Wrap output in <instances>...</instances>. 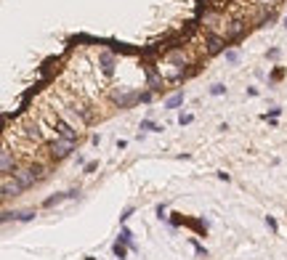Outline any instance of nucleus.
Returning <instances> with one entry per match:
<instances>
[{
	"label": "nucleus",
	"instance_id": "nucleus-1",
	"mask_svg": "<svg viewBox=\"0 0 287 260\" xmlns=\"http://www.w3.org/2000/svg\"><path fill=\"white\" fill-rule=\"evenodd\" d=\"M43 173H46V170H43V165H24V167H16L14 178L19 180L24 189H32V186L43 178Z\"/></svg>",
	"mask_w": 287,
	"mask_h": 260
},
{
	"label": "nucleus",
	"instance_id": "nucleus-2",
	"mask_svg": "<svg viewBox=\"0 0 287 260\" xmlns=\"http://www.w3.org/2000/svg\"><path fill=\"white\" fill-rule=\"evenodd\" d=\"M75 146H77V141L75 138H64V135H56L53 141H51V157L53 160H64V157H69L72 151H75Z\"/></svg>",
	"mask_w": 287,
	"mask_h": 260
},
{
	"label": "nucleus",
	"instance_id": "nucleus-3",
	"mask_svg": "<svg viewBox=\"0 0 287 260\" xmlns=\"http://www.w3.org/2000/svg\"><path fill=\"white\" fill-rule=\"evenodd\" d=\"M16 167H19V160H16V154L11 151V146L5 144L3 151H0V173H3V175H14Z\"/></svg>",
	"mask_w": 287,
	"mask_h": 260
},
{
	"label": "nucleus",
	"instance_id": "nucleus-4",
	"mask_svg": "<svg viewBox=\"0 0 287 260\" xmlns=\"http://www.w3.org/2000/svg\"><path fill=\"white\" fill-rule=\"evenodd\" d=\"M24 191V186L14 178V175H3V199H11V196H19Z\"/></svg>",
	"mask_w": 287,
	"mask_h": 260
},
{
	"label": "nucleus",
	"instance_id": "nucleus-5",
	"mask_svg": "<svg viewBox=\"0 0 287 260\" xmlns=\"http://www.w3.org/2000/svg\"><path fill=\"white\" fill-rule=\"evenodd\" d=\"M112 98H115L120 106H128L131 101H136L138 96L133 93V90H128V88H115V90H112Z\"/></svg>",
	"mask_w": 287,
	"mask_h": 260
},
{
	"label": "nucleus",
	"instance_id": "nucleus-6",
	"mask_svg": "<svg viewBox=\"0 0 287 260\" xmlns=\"http://www.w3.org/2000/svg\"><path fill=\"white\" fill-rule=\"evenodd\" d=\"M207 50H210V53H223V37L221 35H207Z\"/></svg>",
	"mask_w": 287,
	"mask_h": 260
},
{
	"label": "nucleus",
	"instance_id": "nucleus-7",
	"mask_svg": "<svg viewBox=\"0 0 287 260\" xmlns=\"http://www.w3.org/2000/svg\"><path fill=\"white\" fill-rule=\"evenodd\" d=\"M99 59H101V69H104V75H112V72H115V59H112V53L104 50Z\"/></svg>",
	"mask_w": 287,
	"mask_h": 260
},
{
	"label": "nucleus",
	"instance_id": "nucleus-8",
	"mask_svg": "<svg viewBox=\"0 0 287 260\" xmlns=\"http://www.w3.org/2000/svg\"><path fill=\"white\" fill-rule=\"evenodd\" d=\"M120 242H122L125 247H131V250H136V242H133V231L125 228V226L120 228Z\"/></svg>",
	"mask_w": 287,
	"mask_h": 260
},
{
	"label": "nucleus",
	"instance_id": "nucleus-9",
	"mask_svg": "<svg viewBox=\"0 0 287 260\" xmlns=\"http://www.w3.org/2000/svg\"><path fill=\"white\" fill-rule=\"evenodd\" d=\"M168 61H173V64H178V66H186L189 64V59L181 53V50H170V53H168Z\"/></svg>",
	"mask_w": 287,
	"mask_h": 260
},
{
	"label": "nucleus",
	"instance_id": "nucleus-10",
	"mask_svg": "<svg viewBox=\"0 0 287 260\" xmlns=\"http://www.w3.org/2000/svg\"><path fill=\"white\" fill-rule=\"evenodd\" d=\"M242 30H245L242 21H232V24H226V37H239Z\"/></svg>",
	"mask_w": 287,
	"mask_h": 260
},
{
	"label": "nucleus",
	"instance_id": "nucleus-11",
	"mask_svg": "<svg viewBox=\"0 0 287 260\" xmlns=\"http://www.w3.org/2000/svg\"><path fill=\"white\" fill-rule=\"evenodd\" d=\"M181 104H184V93H176L165 101V109H176V106H181Z\"/></svg>",
	"mask_w": 287,
	"mask_h": 260
},
{
	"label": "nucleus",
	"instance_id": "nucleus-12",
	"mask_svg": "<svg viewBox=\"0 0 287 260\" xmlns=\"http://www.w3.org/2000/svg\"><path fill=\"white\" fill-rule=\"evenodd\" d=\"M112 252H115V255H117V258H120V260H122V258H125V255H128L125 244H122V242H120V239H117V242H115V244H112Z\"/></svg>",
	"mask_w": 287,
	"mask_h": 260
},
{
	"label": "nucleus",
	"instance_id": "nucleus-13",
	"mask_svg": "<svg viewBox=\"0 0 287 260\" xmlns=\"http://www.w3.org/2000/svg\"><path fill=\"white\" fill-rule=\"evenodd\" d=\"M223 59H226V64H237L239 53H237V50H223Z\"/></svg>",
	"mask_w": 287,
	"mask_h": 260
},
{
	"label": "nucleus",
	"instance_id": "nucleus-14",
	"mask_svg": "<svg viewBox=\"0 0 287 260\" xmlns=\"http://www.w3.org/2000/svg\"><path fill=\"white\" fill-rule=\"evenodd\" d=\"M138 130H162V125H154L152 120H141V125H138Z\"/></svg>",
	"mask_w": 287,
	"mask_h": 260
},
{
	"label": "nucleus",
	"instance_id": "nucleus-15",
	"mask_svg": "<svg viewBox=\"0 0 287 260\" xmlns=\"http://www.w3.org/2000/svg\"><path fill=\"white\" fill-rule=\"evenodd\" d=\"M226 93V85H223V82H216V85L210 88V96H223Z\"/></svg>",
	"mask_w": 287,
	"mask_h": 260
},
{
	"label": "nucleus",
	"instance_id": "nucleus-16",
	"mask_svg": "<svg viewBox=\"0 0 287 260\" xmlns=\"http://www.w3.org/2000/svg\"><path fill=\"white\" fill-rule=\"evenodd\" d=\"M157 218H160V220L168 218V207L165 205H157Z\"/></svg>",
	"mask_w": 287,
	"mask_h": 260
},
{
	"label": "nucleus",
	"instance_id": "nucleus-17",
	"mask_svg": "<svg viewBox=\"0 0 287 260\" xmlns=\"http://www.w3.org/2000/svg\"><path fill=\"white\" fill-rule=\"evenodd\" d=\"M191 120H194V117H191V114H181V117H178V122H181V125H189Z\"/></svg>",
	"mask_w": 287,
	"mask_h": 260
},
{
	"label": "nucleus",
	"instance_id": "nucleus-18",
	"mask_svg": "<svg viewBox=\"0 0 287 260\" xmlns=\"http://www.w3.org/2000/svg\"><path fill=\"white\" fill-rule=\"evenodd\" d=\"M131 215H133V207H128V210H125V212H122V215H120V223H125V220L131 218Z\"/></svg>",
	"mask_w": 287,
	"mask_h": 260
},
{
	"label": "nucleus",
	"instance_id": "nucleus-19",
	"mask_svg": "<svg viewBox=\"0 0 287 260\" xmlns=\"http://www.w3.org/2000/svg\"><path fill=\"white\" fill-rule=\"evenodd\" d=\"M266 226H269V228H271V231H277V220H274L271 215L266 218Z\"/></svg>",
	"mask_w": 287,
	"mask_h": 260
},
{
	"label": "nucleus",
	"instance_id": "nucleus-20",
	"mask_svg": "<svg viewBox=\"0 0 287 260\" xmlns=\"http://www.w3.org/2000/svg\"><path fill=\"white\" fill-rule=\"evenodd\" d=\"M285 27H287V16H285Z\"/></svg>",
	"mask_w": 287,
	"mask_h": 260
}]
</instances>
